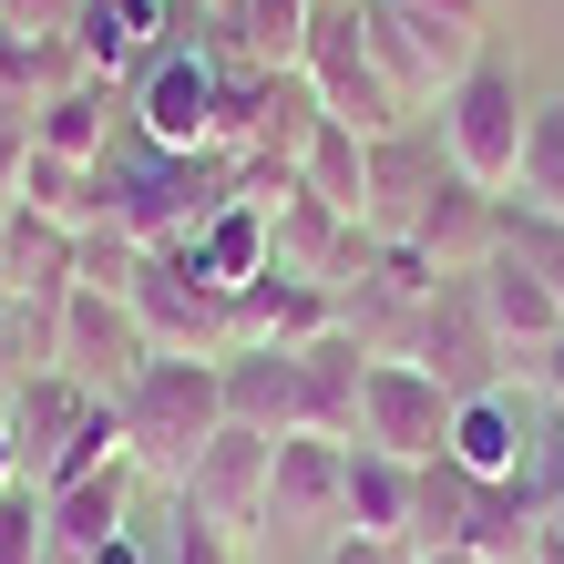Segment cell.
Returning a JSON list of instances; mask_svg holds the SVG:
<instances>
[{"label": "cell", "instance_id": "obj_32", "mask_svg": "<svg viewBox=\"0 0 564 564\" xmlns=\"http://www.w3.org/2000/svg\"><path fill=\"white\" fill-rule=\"evenodd\" d=\"M175 564H247V554L226 544V534H206V523H185V513H175Z\"/></svg>", "mask_w": 564, "mask_h": 564}, {"label": "cell", "instance_id": "obj_30", "mask_svg": "<svg viewBox=\"0 0 564 564\" xmlns=\"http://www.w3.org/2000/svg\"><path fill=\"white\" fill-rule=\"evenodd\" d=\"M318 564H421V544L411 534H328Z\"/></svg>", "mask_w": 564, "mask_h": 564}, {"label": "cell", "instance_id": "obj_36", "mask_svg": "<svg viewBox=\"0 0 564 564\" xmlns=\"http://www.w3.org/2000/svg\"><path fill=\"white\" fill-rule=\"evenodd\" d=\"M21 482V452H11V421H0V492Z\"/></svg>", "mask_w": 564, "mask_h": 564}, {"label": "cell", "instance_id": "obj_33", "mask_svg": "<svg viewBox=\"0 0 564 564\" xmlns=\"http://www.w3.org/2000/svg\"><path fill=\"white\" fill-rule=\"evenodd\" d=\"M411 11H442V21H462V31H482V21H492V0H411Z\"/></svg>", "mask_w": 564, "mask_h": 564}, {"label": "cell", "instance_id": "obj_14", "mask_svg": "<svg viewBox=\"0 0 564 564\" xmlns=\"http://www.w3.org/2000/svg\"><path fill=\"white\" fill-rule=\"evenodd\" d=\"M534 431H544V411H534V401H513V380H503V390H473V401L452 411L442 462H462L473 482H523V462H534Z\"/></svg>", "mask_w": 564, "mask_h": 564}, {"label": "cell", "instance_id": "obj_20", "mask_svg": "<svg viewBox=\"0 0 564 564\" xmlns=\"http://www.w3.org/2000/svg\"><path fill=\"white\" fill-rule=\"evenodd\" d=\"M216 380H226V421L237 431H268V442L297 431V349H226Z\"/></svg>", "mask_w": 564, "mask_h": 564}, {"label": "cell", "instance_id": "obj_38", "mask_svg": "<svg viewBox=\"0 0 564 564\" xmlns=\"http://www.w3.org/2000/svg\"><path fill=\"white\" fill-rule=\"evenodd\" d=\"M195 11H216V21H226V11H237V0H195Z\"/></svg>", "mask_w": 564, "mask_h": 564}, {"label": "cell", "instance_id": "obj_25", "mask_svg": "<svg viewBox=\"0 0 564 564\" xmlns=\"http://www.w3.org/2000/svg\"><path fill=\"white\" fill-rule=\"evenodd\" d=\"M297 195H318V206L359 216V206H370V144H359L349 123H318L308 154H297Z\"/></svg>", "mask_w": 564, "mask_h": 564}, {"label": "cell", "instance_id": "obj_15", "mask_svg": "<svg viewBox=\"0 0 564 564\" xmlns=\"http://www.w3.org/2000/svg\"><path fill=\"white\" fill-rule=\"evenodd\" d=\"M164 42H175V0H83L73 11V52L93 83H134Z\"/></svg>", "mask_w": 564, "mask_h": 564}, {"label": "cell", "instance_id": "obj_35", "mask_svg": "<svg viewBox=\"0 0 564 564\" xmlns=\"http://www.w3.org/2000/svg\"><path fill=\"white\" fill-rule=\"evenodd\" d=\"M83 564H154V554H144V544H134V534H113V544H93V554H83Z\"/></svg>", "mask_w": 564, "mask_h": 564}, {"label": "cell", "instance_id": "obj_29", "mask_svg": "<svg viewBox=\"0 0 564 564\" xmlns=\"http://www.w3.org/2000/svg\"><path fill=\"white\" fill-rule=\"evenodd\" d=\"M503 247H513L523 268H534V278L564 297V216H513V226H503Z\"/></svg>", "mask_w": 564, "mask_h": 564}, {"label": "cell", "instance_id": "obj_37", "mask_svg": "<svg viewBox=\"0 0 564 564\" xmlns=\"http://www.w3.org/2000/svg\"><path fill=\"white\" fill-rule=\"evenodd\" d=\"M421 564H492V554H421Z\"/></svg>", "mask_w": 564, "mask_h": 564}, {"label": "cell", "instance_id": "obj_7", "mask_svg": "<svg viewBox=\"0 0 564 564\" xmlns=\"http://www.w3.org/2000/svg\"><path fill=\"white\" fill-rule=\"evenodd\" d=\"M134 123L154 154H216V93H226V52L206 42H164L134 83Z\"/></svg>", "mask_w": 564, "mask_h": 564}, {"label": "cell", "instance_id": "obj_1", "mask_svg": "<svg viewBox=\"0 0 564 564\" xmlns=\"http://www.w3.org/2000/svg\"><path fill=\"white\" fill-rule=\"evenodd\" d=\"M113 431H123V462H134L144 482L175 492L195 473V452L226 431V380L216 359H144L134 390L113 401Z\"/></svg>", "mask_w": 564, "mask_h": 564}, {"label": "cell", "instance_id": "obj_9", "mask_svg": "<svg viewBox=\"0 0 564 564\" xmlns=\"http://www.w3.org/2000/svg\"><path fill=\"white\" fill-rule=\"evenodd\" d=\"M144 359L154 349H144V328H134L123 297H104V288H73V297H62V318H52V370L62 380H83L93 401H123Z\"/></svg>", "mask_w": 564, "mask_h": 564}, {"label": "cell", "instance_id": "obj_18", "mask_svg": "<svg viewBox=\"0 0 564 564\" xmlns=\"http://www.w3.org/2000/svg\"><path fill=\"white\" fill-rule=\"evenodd\" d=\"M359 370H370V349H359L349 328H328V339L297 349V431L359 442Z\"/></svg>", "mask_w": 564, "mask_h": 564}, {"label": "cell", "instance_id": "obj_31", "mask_svg": "<svg viewBox=\"0 0 564 564\" xmlns=\"http://www.w3.org/2000/svg\"><path fill=\"white\" fill-rule=\"evenodd\" d=\"M83 0H0V31H73Z\"/></svg>", "mask_w": 564, "mask_h": 564}, {"label": "cell", "instance_id": "obj_27", "mask_svg": "<svg viewBox=\"0 0 564 564\" xmlns=\"http://www.w3.org/2000/svg\"><path fill=\"white\" fill-rule=\"evenodd\" d=\"M0 564H52V503L31 482L0 492Z\"/></svg>", "mask_w": 564, "mask_h": 564}, {"label": "cell", "instance_id": "obj_3", "mask_svg": "<svg viewBox=\"0 0 564 564\" xmlns=\"http://www.w3.org/2000/svg\"><path fill=\"white\" fill-rule=\"evenodd\" d=\"M359 42H370L380 83L401 93V113H442V93L482 62V31H462L442 11H411V0H359Z\"/></svg>", "mask_w": 564, "mask_h": 564}, {"label": "cell", "instance_id": "obj_26", "mask_svg": "<svg viewBox=\"0 0 564 564\" xmlns=\"http://www.w3.org/2000/svg\"><path fill=\"white\" fill-rule=\"evenodd\" d=\"M523 216H564V104H534V134H523Z\"/></svg>", "mask_w": 564, "mask_h": 564}, {"label": "cell", "instance_id": "obj_22", "mask_svg": "<svg viewBox=\"0 0 564 564\" xmlns=\"http://www.w3.org/2000/svg\"><path fill=\"white\" fill-rule=\"evenodd\" d=\"M308 21H318V0H237V11H226V62H247V73H297Z\"/></svg>", "mask_w": 564, "mask_h": 564}, {"label": "cell", "instance_id": "obj_34", "mask_svg": "<svg viewBox=\"0 0 564 564\" xmlns=\"http://www.w3.org/2000/svg\"><path fill=\"white\" fill-rule=\"evenodd\" d=\"M534 380H544V411H564V339H554V349L534 359Z\"/></svg>", "mask_w": 564, "mask_h": 564}, {"label": "cell", "instance_id": "obj_10", "mask_svg": "<svg viewBox=\"0 0 564 564\" xmlns=\"http://www.w3.org/2000/svg\"><path fill=\"white\" fill-rule=\"evenodd\" d=\"M349 523V442L288 431L268 473V534H339Z\"/></svg>", "mask_w": 564, "mask_h": 564}, {"label": "cell", "instance_id": "obj_17", "mask_svg": "<svg viewBox=\"0 0 564 564\" xmlns=\"http://www.w3.org/2000/svg\"><path fill=\"white\" fill-rule=\"evenodd\" d=\"M73 268H83V237L52 216L11 206L0 216V297H21V308H62L73 297Z\"/></svg>", "mask_w": 564, "mask_h": 564}, {"label": "cell", "instance_id": "obj_12", "mask_svg": "<svg viewBox=\"0 0 564 564\" xmlns=\"http://www.w3.org/2000/svg\"><path fill=\"white\" fill-rule=\"evenodd\" d=\"M503 226H513V206H503V195H482V185L442 175V195L421 206V226H411L401 247H421L442 278H482L492 257H503Z\"/></svg>", "mask_w": 564, "mask_h": 564}, {"label": "cell", "instance_id": "obj_6", "mask_svg": "<svg viewBox=\"0 0 564 564\" xmlns=\"http://www.w3.org/2000/svg\"><path fill=\"white\" fill-rule=\"evenodd\" d=\"M268 473H278V442L226 421L216 442L195 452V473L175 482V513L206 523V534H226V544L247 554V544H268Z\"/></svg>", "mask_w": 564, "mask_h": 564}, {"label": "cell", "instance_id": "obj_28", "mask_svg": "<svg viewBox=\"0 0 564 564\" xmlns=\"http://www.w3.org/2000/svg\"><path fill=\"white\" fill-rule=\"evenodd\" d=\"M134 268H144V247L123 237L113 216H104V226H83V268H73V288H104V297H123V288H134Z\"/></svg>", "mask_w": 564, "mask_h": 564}, {"label": "cell", "instance_id": "obj_4", "mask_svg": "<svg viewBox=\"0 0 564 564\" xmlns=\"http://www.w3.org/2000/svg\"><path fill=\"white\" fill-rule=\"evenodd\" d=\"M123 308H134L154 359H226L237 349V288H216L195 257H144Z\"/></svg>", "mask_w": 564, "mask_h": 564}, {"label": "cell", "instance_id": "obj_24", "mask_svg": "<svg viewBox=\"0 0 564 564\" xmlns=\"http://www.w3.org/2000/svg\"><path fill=\"white\" fill-rule=\"evenodd\" d=\"M175 257H195V268H206L216 288H247V278H268L278 268V237H268V206H226V216H206L195 226V247H175Z\"/></svg>", "mask_w": 564, "mask_h": 564}, {"label": "cell", "instance_id": "obj_16", "mask_svg": "<svg viewBox=\"0 0 564 564\" xmlns=\"http://www.w3.org/2000/svg\"><path fill=\"white\" fill-rule=\"evenodd\" d=\"M328 328H339V297H328L318 278L268 268V278L237 288V349H308V339H328Z\"/></svg>", "mask_w": 564, "mask_h": 564}, {"label": "cell", "instance_id": "obj_19", "mask_svg": "<svg viewBox=\"0 0 564 564\" xmlns=\"http://www.w3.org/2000/svg\"><path fill=\"white\" fill-rule=\"evenodd\" d=\"M134 462H104V473H83V482H62V492H42V503H52V564H83L93 544H113L123 534V503H134Z\"/></svg>", "mask_w": 564, "mask_h": 564}, {"label": "cell", "instance_id": "obj_13", "mask_svg": "<svg viewBox=\"0 0 564 564\" xmlns=\"http://www.w3.org/2000/svg\"><path fill=\"white\" fill-rule=\"evenodd\" d=\"M473 308H482V328H492V349H503L513 359V370H534V359L564 339V297L534 278V268H523V257L503 247V257H492V268L473 278Z\"/></svg>", "mask_w": 564, "mask_h": 564}, {"label": "cell", "instance_id": "obj_23", "mask_svg": "<svg viewBox=\"0 0 564 564\" xmlns=\"http://www.w3.org/2000/svg\"><path fill=\"white\" fill-rule=\"evenodd\" d=\"M411 492H421V462L349 442V523L339 534H411Z\"/></svg>", "mask_w": 564, "mask_h": 564}, {"label": "cell", "instance_id": "obj_2", "mask_svg": "<svg viewBox=\"0 0 564 564\" xmlns=\"http://www.w3.org/2000/svg\"><path fill=\"white\" fill-rule=\"evenodd\" d=\"M431 134H442V154H452L462 185H482V195H503V206H513V185H523V134H534V93H523L513 62L482 52L473 73L442 93Z\"/></svg>", "mask_w": 564, "mask_h": 564}, {"label": "cell", "instance_id": "obj_21", "mask_svg": "<svg viewBox=\"0 0 564 564\" xmlns=\"http://www.w3.org/2000/svg\"><path fill=\"white\" fill-rule=\"evenodd\" d=\"M31 154H62V164H113V83H62L42 113H31Z\"/></svg>", "mask_w": 564, "mask_h": 564}, {"label": "cell", "instance_id": "obj_5", "mask_svg": "<svg viewBox=\"0 0 564 564\" xmlns=\"http://www.w3.org/2000/svg\"><path fill=\"white\" fill-rule=\"evenodd\" d=\"M297 73H308L318 93V113L328 123H349L359 144H380V134H401V93L380 83V62L370 42H359V0H318V21H308V52H297Z\"/></svg>", "mask_w": 564, "mask_h": 564}, {"label": "cell", "instance_id": "obj_8", "mask_svg": "<svg viewBox=\"0 0 564 564\" xmlns=\"http://www.w3.org/2000/svg\"><path fill=\"white\" fill-rule=\"evenodd\" d=\"M452 390L421 370V359H370L359 370V442L370 452H401V462H442L452 442Z\"/></svg>", "mask_w": 564, "mask_h": 564}, {"label": "cell", "instance_id": "obj_11", "mask_svg": "<svg viewBox=\"0 0 564 564\" xmlns=\"http://www.w3.org/2000/svg\"><path fill=\"white\" fill-rule=\"evenodd\" d=\"M442 175H452V154H442V134H431V123L380 134V144H370V206H359V226H370L380 247H401L411 226H421V206L442 195Z\"/></svg>", "mask_w": 564, "mask_h": 564}]
</instances>
